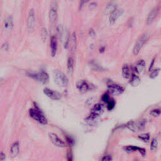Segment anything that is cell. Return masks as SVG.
Instances as JSON below:
<instances>
[{
  "label": "cell",
  "instance_id": "44dd1931",
  "mask_svg": "<svg viewBox=\"0 0 161 161\" xmlns=\"http://www.w3.org/2000/svg\"><path fill=\"white\" fill-rule=\"evenodd\" d=\"M140 81V77L135 74H133L132 75V76L130 77V83L132 86H137L138 84H139Z\"/></svg>",
  "mask_w": 161,
  "mask_h": 161
},
{
  "label": "cell",
  "instance_id": "d590c367",
  "mask_svg": "<svg viewBox=\"0 0 161 161\" xmlns=\"http://www.w3.org/2000/svg\"><path fill=\"white\" fill-rule=\"evenodd\" d=\"M97 6V3L96 2H92L89 4V8L91 9H94Z\"/></svg>",
  "mask_w": 161,
  "mask_h": 161
},
{
  "label": "cell",
  "instance_id": "f546056e",
  "mask_svg": "<svg viewBox=\"0 0 161 161\" xmlns=\"http://www.w3.org/2000/svg\"><path fill=\"white\" fill-rule=\"evenodd\" d=\"M159 71H160V69H155L154 70H153L151 74H150V77L151 78H155V77L157 76V75L159 73Z\"/></svg>",
  "mask_w": 161,
  "mask_h": 161
},
{
  "label": "cell",
  "instance_id": "484cf974",
  "mask_svg": "<svg viewBox=\"0 0 161 161\" xmlns=\"http://www.w3.org/2000/svg\"><path fill=\"white\" fill-rule=\"evenodd\" d=\"M117 8H116V5L114 3H110L109 4H108L106 6V12H113V11Z\"/></svg>",
  "mask_w": 161,
  "mask_h": 161
},
{
  "label": "cell",
  "instance_id": "5bb4252c",
  "mask_svg": "<svg viewBox=\"0 0 161 161\" xmlns=\"http://www.w3.org/2000/svg\"><path fill=\"white\" fill-rule=\"evenodd\" d=\"M158 12H159V8L157 6L155 7V8H153L151 11V12L149 13V15L147 17V20H146V23H147V25H149L152 23L153 20H155V18H156L157 15V13H158Z\"/></svg>",
  "mask_w": 161,
  "mask_h": 161
},
{
  "label": "cell",
  "instance_id": "83f0119b",
  "mask_svg": "<svg viewBox=\"0 0 161 161\" xmlns=\"http://www.w3.org/2000/svg\"><path fill=\"white\" fill-rule=\"evenodd\" d=\"M41 37H42V39L44 41H46L48 37V32L46 28H43L42 29V31H41Z\"/></svg>",
  "mask_w": 161,
  "mask_h": 161
},
{
  "label": "cell",
  "instance_id": "e0dca14e",
  "mask_svg": "<svg viewBox=\"0 0 161 161\" xmlns=\"http://www.w3.org/2000/svg\"><path fill=\"white\" fill-rule=\"evenodd\" d=\"M76 44H77V39H76V33L73 32L72 35L69 37L68 46H69L71 51L74 52L76 48Z\"/></svg>",
  "mask_w": 161,
  "mask_h": 161
},
{
  "label": "cell",
  "instance_id": "4fadbf2b",
  "mask_svg": "<svg viewBox=\"0 0 161 161\" xmlns=\"http://www.w3.org/2000/svg\"><path fill=\"white\" fill-rule=\"evenodd\" d=\"M44 93L48 97V98H50L52 100H58L61 98V95H60L59 93L52 90V89L49 88H45L44 89Z\"/></svg>",
  "mask_w": 161,
  "mask_h": 161
},
{
  "label": "cell",
  "instance_id": "836d02e7",
  "mask_svg": "<svg viewBox=\"0 0 161 161\" xmlns=\"http://www.w3.org/2000/svg\"><path fill=\"white\" fill-rule=\"evenodd\" d=\"M109 96H108V95L106 94V93L104 94L102 97V100L104 102H109Z\"/></svg>",
  "mask_w": 161,
  "mask_h": 161
},
{
  "label": "cell",
  "instance_id": "2e32d148",
  "mask_svg": "<svg viewBox=\"0 0 161 161\" xmlns=\"http://www.w3.org/2000/svg\"><path fill=\"white\" fill-rule=\"evenodd\" d=\"M123 13V10L120 8H116L113 12H111L110 16V22L111 24H113L115 23L116 20L118 19V18Z\"/></svg>",
  "mask_w": 161,
  "mask_h": 161
},
{
  "label": "cell",
  "instance_id": "ffe728a7",
  "mask_svg": "<svg viewBox=\"0 0 161 161\" xmlns=\"http://www.w3.org/2000/svg\"><path fill=\"white\" fill-rule=\"evenodd\" d=\"M145 67V62L144 61V60L141 59L140 61H138V62L137 63L135 67V70L137 73L140 74L143 72Z\"/></svg>",
  "mask_w": 161,
  "mask_h": 161
},
{
  "label": "cell",
  "instance_id": "ac0fdd59",
  "mask_svg": "<svg viewBox=\"0 0 161 161\" xmlns=\"http://www.w3.org/2000/svg\"><path fill=\"white\" fill-rule=\"evenodd\" d=\"M3 27L5 31H10L12 30L13 27V21L12 17H7L4 21L3 23Z\"/></svg>",
  "mask_w": 161,
  "mask_h": 161
},
{
  "label": "cell",
  "instance_id": "8d00e7d4",
  "mask_svg": "<svg viewBox=\"0 0 161 161\" xmlns=\"http://www.w3.org/2000/svg\"><path fill=\"white\" fill-rule=\"evenodd\" d=\"M2 48H3L4 50H8V48H9V44H8V42H5V43L2 46Z\"/></svg>",
  "mask_w": 161,
  "mask_h": 161
},
{
  "label": "cell",
  "instance_id": "9c48e42d",
  "mask_svg": "<svg viewBox=\"0 0 161 161\" xmlns=\"http://www.w3.org/2000/svg\"><path fill=\"white\" fill-rule=\"evenodd\" d=\"M50 139L52 142V143L54 145L57 146L59 147H66V144L62 140H61L57 135L54 133H50L49 135Z\"/></svg>",
  "mask_w": 161,
  "mask_h": 161
},
{
  "label": "cell",
  "instance_id": "74e56055",
  "mask_svg": "<svg viewBox=\"0 0 161 161\" xmlns=\"http://www.w3.org/2000/svg\"><path fill=\"white\" fill-rule=\"evenodd\" d=\"M155 59V58H154V59H153L152 60V62H151V66H150V68H149V70H151V69H152V67H153V65L154 64Z\"/></svg>",
  "mask_w": 161,
  "mask_h": 161
},
{
  "label": "cell",
  "instance_id": "d6986e66",
  "mask_svg": "<svg viewBox=\"0 0 161 161\" xmlns=\"http://www.w3.org/2000/svg\"><path fill=\"white\" fill-rule=\"evenodd\" d=\"M50 47H51V54L52 55L55 56L57 50V38L55 36H52L50 40Z\"/></svg>",
  "mask_w": 161,
  "mask_h": 161
},
{
  "label": "cell",
  "instance_id": "ba28073f",
  "mask_svg": "<svg viewBox=\"0 0 161 161\" xmlns=\"http://www.w3.org/2000/svg\"><path fill=\"white\" fill-rule=\"evenodd\" d=\"M76 86L81 92H86L93 88V85L88 83L86 80H81L78 81Z\"/></svg>",
  "mask_w": 161,
  "mask_h": 161
},
{
  "label": "cell",
  "instance_id": "7a4b0ae2",
  "mask_svg": "<svg viewBox=\"0 0 161 161\" xmlns=\"http://www.w3.org/2000/svg\"><path fill=\"white\" fill-rule=\"evenodd\" d=\"M146 122L147 121L145 119H141L137 122L130 121L126 123V126L133 132H138L145 129Z\"/></svg>",
  "mask_w": 161,
  "mask_h": 161
},
{
  "label": "cell",
  "instance_id": "6da1fadb",
  "mask_svg": "<svg viewBox=\"0 0 161 161\" xmlns=\"http://www.w3.org/2000/svg\"><path fill=\"white\" fill-rule=\"evenodd\" d=\"M29 115L35 120L39 122L42 125H46L47 123V120L45 117L42 112L39 109V108L35 106V108H31L29 110Z\"/></svg>",
  "mask_w": 161,
  "mask_h": 161
},
{
  "label": "cell",
  "instance_id": "f35d334b",
  "mask_svg": "<svg viewBox=\"0 0 161 161\" xmlns=\"http://www.w3.org/2000/svg\"><path fill=\"white\" fill-rule=\"evenodd\" d=\"M89 34H90V35H91V36H95V33L94 30L91 29L90 32H89Z\"/></svg>",
  "mask_w": 161,
  "mask_h": 161
},
{
  "label": "cell",
  "instance_id": "52a82bcc",
  "mask_svg": "<svg viewBox=\"0 0 161 161\" xmlns=\"http://www.w3.org/2000/svg\"><path fill=\"white\" fill-rule=\"evenodd\" d=\"M57 3L55 1L52 2L50 11H49V19L52 23H54L57 20Z\"/></svg>",
  "mask_w": 161,
  "mask_h": 161
},
{
  "label": "cell",
  "instance_id": "3957f363",
  "mask_svg": "<svg viewBox=\"0 0 161 161\" xmlns=\"http://www.w3.org/2000/svg\"><path fill=\"white\" fill-rule=\"evenodd\" d=\"M54 78L55 83L59 86L65 87L68 84V79L66 74L61 71L56 70L54 72Z\"/></svg>",
  "mask_w": 161,
  "mask_h": 161
},
{
  "label": "cell",
  "instance_id": "1f68e13d",
  "mask_svg": "<svg viewBox=\"0 0 161 161\" xmlns=\"http://www.w3.org/2000/svg\"><path fill=\"white\" fill-rule=\"evenodd\" d=\"M115 102L114 100H111L109 102H108V109L109 110H111L115 106Z\"/></svg>",
  "mask_w": 161,
  "mask_h": 161
},
{
  "label": "cell",
  "instance_id": "603a6c76",
  "mask_svg": "<svg viewBox=\"0 0 161 161\" xmlns=\"http://www.w3.org/2000/svg\"><path fill=\"white\" fill-rule=\"evenodd\" d=\"M74 69V59L70 57L67 60V69H68V72L71 74L73 71Z\"/></svg>",
  "mask_w": 161,
  "mask_h": 161
},
{
  "label": "cell",
  "instance_id": "d6a6232c",
  "mask_svg": "<svg viewBox=\"0 0 161 161\" xmlns=\"http://www.w3.org/2000/svg\"><path fill=\"white\" fill-rule=\"evenodd\" d=\"M111 160H112V158L110 155H104L102 159V161H111Z\"/></svg>",
  "mask_w": 161,
  "mask_h": 161
},
{
  "label": "cell",
  "instance_id": "9a60e30c",
  "mask_svg": "<svg viewBox=\"0 0 161 161\" xmlns=\"http://www.w3.org/2000/svg\"><path fill=\"white\" fill-rule=\"evenodd\" d=\"M103 110H104V106L102 104L96 103L93 106L90 114H92L98 117L100 115V114L102 113Z\"/></svg>",
  "mask_w": 161,
  "mask_h": 161
},
{
  "label": "cell",
  "instance_id": "5b68a950",
  "mask_svg": "<svg viewBox=\"0 0 161 161\" xmlns=\"http://www.w3.org/2000/svg\"><path fill=\"white\" fill-rule=\"evenodd\" d=\"M29 76L32 77L34 79L38 81L43 84L46 83L48 80V75L47 73L42 71V72L37 73H30L29 74Z\"/></svg>",
  "mask_w": 161,
  "mask_h": 161
},
{
  "label": "cell",
  "instance_id": "cb8c5ba5",
  "mask_svg": "<svg viewBox=\"0 0 161 161\" xmlns=\"http://www.w3.org/2000/svg\"><path fill=\"white\" fill-rule=\"evenodd\" d=\"M157 147H158V141H157L156 138H153L151 142V150L152 151H155L157 149Z\"/></svg>",
  "mask_w": 161,
  "mask_h": 161
},
{
  "label": "cell",
  "instance_id": "30bf717a",
  "mask_svg": "<svg viewBox=\"0 0 161 161\" xmlns=\"http://www.w3.org/2000/svg\"><path fill=\"white\" fill-rule=\"evenodd\" d=\"M108 91H109L111 94H113L115 95H120L122 93H123V91H124V89H123L122 86H120L118 84H114V83L108 84Z\"/></svg>",
  "mask_w": 161,
  "mask_h": 161
},
{
  "label": "cell",
  "instance_id": "7c38bea8",
  "mask_svg": "<svg viewBox=\"0 0 161 161\" xmlns=\"http://www.w3.org/2000/svg\"><path fill=\"white\" fill-rule=\"evenodd\" d=\"M19 152H20V144H19V142L16 141L15 142H14L12 146H11L10 155L12 158H15V157H16L18 155Z\"/></svg>",
  "mask_w": 161,
  "mask_h": 161
},
{
  "label": "cell",
  "instance_id": "f1b7e54d",
  "mask_svg": "<svg viewBox=\"0 0 161 161\" xmlns=\"http://www.w3.org/2000/svg\"><path fill=\"white\" fill-rule=\"evenodd\" d=\"M161 113V110L160 108H155V109L152 110L151 111V115L152 116H154V117H157V116H159Z\"/></svg>",
  "mask_w": 161,
  "mask_h": 161
},
{
  "label": "cell",
  "instance_id": "7402d4cb",
  "mask_svg": "<svg viewBox=\"0 0 161 161\" xmlns=\"http://www.w3.org/2000/svg\"><path fill=\"white\" fill-rule=\"evenodd\" d=\"M122 75L123 77L126 79L130 77V69L126 64H125L122 67Z\"/></svg>",
  "mask_w": 161,
  "mask_h": 161
},
{
  "label": "cell",
  "instance_id": "4316f807",
  "mask_svg": "<svg viewBox=\"0 0 161 161\" xmlns=\"http://www.w3.org/2000/svg\"><path fill=\"white\" fill-rule=\"evenodd\" d=\"M66 140L67 143L69 145L73 146V145H74V143H75L74 139L71 136H70V135H66Z\"/></svg>",
  "mask_w": 161,
  "mask_h": 161
},
{
  "label": "cell",
  "instance_id": "ab89813d",
  "mask_svg": "<svg viewBox=\"0 0 161 161\" xmlns=\"http://www.w3.org/2000/svg\"><path fill=\"white\" fill-rule=\"evenodd\" d=\"M135 161H138V160H135Z\"/></svg>",
  "mask_w": 161,
  "mask_h": 161
},
{
  "label": "cell",
  "instance_id": "8fae6325",
  "mask_svg": "<svg viewBox=\"0 0 161 161\" xmlns=\"http://www.w3.org/2000/svg\"><path fill=\"white\" fill-rule=\"evenodd\" d=\"M123 150L125 151L128 153H132L136 151H138L140 152L142 156H145L146 155V151L144 148H141L137 147V146H133V145H127L123 147Z\"/></svg>",
  "mask_w": 161,
  "mask_h": 161
},
{
  "label": "cell",
  "instance_id": "8992f818",
  "mask_svg": "<svg viewBox=\"0 0 161 161\" xmlns=\"http://www.w3.org/2000/svg\"><path fill=\"white\" fill-rule=\"evenodd\" d=\"M35 13L33 10H31L29 12L27 19V28L30 33H32L35 30Z\"/></svg>",
  "mask_w": 161,
  "mask_h": 161
},
{
  "label": "cell",
  "instance_id": "d4e9b609",
  "mask_svg": "<svg viewBox=\"0 0 161 161\" xmlns=\"http://www.w3.org/2000/svg\"><path fill=\"white\" fill-rule=\"evenodd\" d=\"M138 137L140 139L142 140V141H144L145 142H148L150 140V134L149 133H142V134L139 135Z\"/></svg>",
  "mask_w": 161,
  "mask_h": 161
},
{
  "label": "cell",
  "instance_id": "277c9868",
  "mask_svg": "<svg viewBox=\"0 0 161 161\" xmlns=\"http://www.w3.org/2000/svg\"><path fill=\"white\" fill-rule=\"evenodd\" d=\"M148 39H149L148 35L144 34L142 35L139 39H138L133 49V53L134 55H136L139 53L141 48L144 46V45L146 43V42H147Z\"/></svg>",
  "mask_w": 161,
  "mask_h": 161
},
{
  "label": "cell",
  "instance_id": "e575fe53",
  "mask_svg": "<svg viewBox=\"0 0 161 161\" xmlns=\"http://www.w3.org/2000/svg\"><path fill=\"white\" fill-rule=\"evenodd\" d=\"M5 159H6L5 153L3 152H1L0 153V161H5Z\"/></svg>",
  "mask_w": 161,
  "mask_h": 161
},
{
  "label": "cell",
  "instance_id": "4dcf8cb0",
  "mask_svg": "<svg viewBox=\"0 0 161 161\" xmlns=\"http://www.w3.org/2000/svg\"><path fill=\"white\" fill-rule=\"evenodd\" d=\"M67 161H73V152L71 151H69L67 153Z\"/></svg>",
  "mask_w": 161,
  "mask_h": 161
}]
</instances>
